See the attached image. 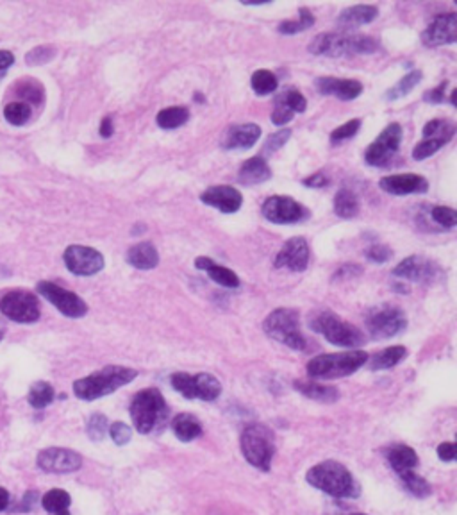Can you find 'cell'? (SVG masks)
<instances>
[{
    "mask_svg": "<svg viewBox=\"0 0 457 515\" xmlns=\"http://www.w3.org/2000/svg\"><path fill=\"white\" fill-rule=\"evenodd\" d=\"M102 138H111L114 132V125H113V119L109 115L104 116V120L100 122V129H98Z\"/></svg>",
    "mask_w": 457,
    "mask_h": 515,
    "instance_id": "59",
    "label": "cell"
},
{
    "mask_svg": "<svg viewBox=\"0 0 457 515\" xmlns=\"http://www.w3.org/2000/svg\"><path fill=\"white\" fill-rule=\"evenodd\" d=\"M250 86H252L256 95L265 97V95H270L276 91L277 86H279V81H277V76L271 72V70L261 69L256 70V72L252 73V77H250Z\"/></svg>",
    "mask_w": 457,
    "mask_h": 515,
    "instance_id": "36",
    "label": "cell"
},
{
    "mask_svg": "<svg viewBox=\"0 0 457 515\" xmlns=\"http://www.w3.org/2000/svg\"><path fill=\"white\" fill-rule=\"evenodd\" d=\"M125 260L138 270H152L159 263V252L152 242H140L129 249Z\"/></svg>",
    "mask_w": 457,
    "mask_h": 515,
    "instance_id": "26",
    "label": "cell"
},
{
    "mask_svg": "<svg viewBox=\"0 0 457 515\" xmlns=\"http://www.w3.org/2000/svg\"><path fill=\"white\" fill-rule=\"evenodd\" d=\"M364 256L372 263H386V261H390L393 258V251H391V247L384 245V243H373V245L366 247Z\"/></svg>",
    "mask_w": 457,
    "mask_h": 515,
    "instance_id": "48",
    "label": "cell"
},
{
    "mask_svg": "<svg viewBox=\"0 0 457 515\" xmlns=\"http://www.w3.org/2000/svg\"><path fill=\"white\" fill-rule=\"evenodd\" d=\"M276 103L280 104V106H284L286 110L292 111L293 115H295V113H304L305 107H307V101H305V97L295 88L288 89L286 94L277 97Z\"/></svg>",
    "mask_w": 457,
    "mask_h": 515,
    "instance_id": "43",
    "label": "cell"
},
{
    "mask_svg": "<svg viewBox=\"0 0 457 515\" xmlns=\"http://www.w3.org/2000/svg\"><path fill=\"white\" fill-rule=\"evenodd\" d=\"M293 113L289 110H286L284 106H280V104L276 103V110H274V113H271V122L276 125H286L288 122H292L293 120Z\"/></svg>",
    "mask_w": 457,
    "mask_h": 515,
    "instance_id": "53",
    "label": "cell"
},
{
    "mask_svg": "<svg viewBox=\"0 0 457 515\" xmlns=\"http://www.w3.org/2000/svg\"><path fill=\"white\" fill-rule=\"evenodd\" d=\"M307 51L314 55H325V58L373 54V52L379 51V42L372 36L347 33V30H334V33H322L316 38H313Z\"/></svg>",
    "mask_w": 457,
    "mask_h": 515,
    "instance_id": "1",
    "label": "cell"
},
{
    "mask_svg": "<svg viewBox=\"0 0 457 515\" xmlns=\"http://www.w3.org/2000/svg\"><path fill=\"white\" fill-rule=\"evenodd\" d=\"M170 383L186 399H200L206 403H213L220 397L222 383L220 379L215 378L208 372L199 374H188V372H175L170 376Z\"/></svg>",
    "mask_w": 457,
    "mask_h": 515,
    "instance_id": "9",
    "label": "cell"
},
{
    "mask_svg": "<svg viewBox=\"0 0 457 515\" xmlns=\"http://www.w3.org/2000/svg\"><path fill=\"white\" fill-rule=\"evenodd\" d=\"M242 453L245 460L256 469L265 473L270 471L271 458L276 453V437L274 431L265 424H249L242 433Z\"/></svg>",
    "mask_w": 457,
    "mask_h": 515,
    "instance_id": "7",
    "label": "cell"
},
{
    "mask_svg": "<svg viewBox=\"0 0 457 515\" xmlns=\"http://www.w3.org/2000/svg\"><path fill=\"white\" fill-rule=\"evenodd\" d=\"M54 54H55V49L47 47V45H42V47H36V49H33L30 52H27L26 63L30 64V67L48 63V61L54 58Z\"/></svg>",
    "mask_w": 457,
    "mask_h": 515,
    "instance_id": "50",
    "label": "cell"
},
{
    "mask_svg": "<svg viewBox=\"0 0 457 515\" xmlns=\"http://www.w3.org/2000/svg\"><path fill=\"white\" fill-rule=\"evenodd\" d=\"M190 119V111L186 110L184 106H172V107H165L157 113L156 122L157 125L165 131H170V129H177L181 125H184Z\"/></svg>",
    "mask_w": 457,
    "mask_h": 515,
    "instance_id": "32",
    "label": "cell"
},
{
    "mask_svg": "<svg viewBox=\"0 0 457 515\" xmlns=\"http://www.w3.org/2000/svg\"><path fill=\"white\" fill-rule=\"evenodd\" d=\"M261 213L271 224H298L310 217V211L301 202L286 195L268 197L262 202Z\"/></svg>",
    "mask_w": 457,
    "mask_h": 515,
    "instance_id": "14",
    "label": "cell"
},
{
    "mask_svg": "<svg viewBox=\"0 0 457 515\" xmlns=\"http://www.w3.org/2000/svg\"><path fill=\"white\" fill-rule=\"evenodd\" d=\"M404 131L402 125L393 122V124L386 125L382 132L372 143L368 145V149L364 150V162L370 166H384L391 162L395 154L400 150V143H402Z\"/></svg>",
    "mask_w": 457,
    "mask_h": 515,
    "instance_id": "12",
    "label": "cell"
},
{
    "mask_svg": "<svg viewBox=\"0 0 457 515\" xmlns=\"http://www.w3.org/2000/svg\"><path fill=\"white\" fill-rule=\"evenodd\" d=\"M370 354L366 351L352 349L347 353L320 354L310 360L307 363V374L314 379H336L345 378L357 372L363 365H366Z\"/></svg>",
    "mask_w": 457,
    "mask_h": 515,
    "instance_id": "4",
    "label": "cell"
},
{
    "mask_svg": "<svg viewBox=\"0 0 457 515\" xmlns=\"http://www.w3.org/2000/svg\"><path fill=\"white\" fill-rule=\"evenodd\" d=\"M195 98H197V103H204V95L195 94Z\"/></svg>",
    "mask_w": 457,
    "mask_h": 515,
    "instance_id": "63",
    "label": "cell"
},
{
    "mask_svg": "<svg viewBox=\"0 0 457 515\" xmlns=\"http://www.w3.org/2000/svg\"><path fill=\"white\" fill-rule=\"evenodd\" d=\"M363 272V268L361 265H354V263H347L339 267L334 274V279H347V277H356Z\"/></svg>",
    "mask_w": 457,
    "mask_h": 515,
    "instance_id": "54",
    "label": "cell"
},
{
    "mask_svg": "<svg viewBox=\"0 0 457 515\" xmlns=\"http://www.w3.org/2000/svg\"><path fill=\"white\" fill-rule=\"evenodd\" d=\"M441 147H445L443 141L434 140V138H424V140L420 141L415 149H413V159H416V162H424V159L431 158L432 154H436Z\"/></svg>",
    "mask_w": 457,
    "mask_h": 515,
    "instance_id": "46",
    "label": "cell"
},
{
    "mask_svg": "<svg viewBox=\"0 0 457 515\" xmlns=\"http://www.w3.org/2000/svg\"><path fill=\"white\" fill-rule=\"evenodd\" d=\"M206 206H211V208L218 209L222 213L231 215L236 213L238 209L242 208L243 204V197L240 193V190H236L234 186H227V184H216V186H209L206 192L200 195Z\"/></svg>",
    "mask_w": 457,
    "mask_h": 515,
    "instance_id": "20",
    "label": "cell"
},
{
    "mask_svg": "<svg viewBox=\"0 0 457 515\" xmlns=\"http://www.w3.org/2000/svg\"><path fill=\"white\" fill-rule=\"evenodd\" d=\"M350 515H366V514H350Z\"/></svg>",
    "mask_w": 457,
    "mask_h": 515,
    "instance_id": "64",
    "label": "cell"
},
{
    "mask_svg": "<svg viewBox=\"0 0 457 515\" xmlns=\"http://www.w3.org/2000/svg\"><path fill=\"white\" fill-rule=\"evenodd\" d=\"M172 431L181 442H191L202 435V422L193 413H179L172 421Z\"/></svg>",
    "mask_w": 457,
    "mask_h": 515,
    "instance_id": "28",
    "label": "cell"
},
{
    "mask_svg": "<svg viewBox=\"0 0 457 515\" xmlns=\"http://www.w3.org/2000/svg\"><path fill=\"white\" fill-rule=\"evenodd\" d=\"M305 480L314 489L322 490L332 498H357L359 485L352 473L336 460H325L307 471Z\"/></svg>",
    "mask_w": 457,
    "mask_h": 515,
    "instance_id": "2",
    "label": "cell"
},
{
    "mask_svg": "<svg viewBox=\"0 0 457 515\" xmlns=\"http://www.w3.org/2000/svg\"><path fill=\"white\" fill-rule=\"evenodd\" d=\"M211 263H215V261H213L211 258H208V256H199L195 260V267L199 268V270H204V272L211 267Z\"/></svg>",
    "mask_w": 457,
    "mask_h": 515,
    "instance_id": "60",
    "label": "cell"
},
{
    "mask_svg": "<svg viewBox=\"0 0 457 515\" xmlns=\"http://www.w3.org/2000/svg\"><path fill=\"white\" fill-rule=\"evenodd\" d=\"M4 116L11 125H26L30 119V106L27 103H11L4 107Z\"/></svg>",
    "mask_w": 457,
    "mask_h": 515,
    "instance_id": "41",
    "label": "cell"
},
{
    "mask_svg": "<svg viewBox=\"0 0 457 515\" xmlns=\"http://www.w3.org/2000/svg\"><path fill=\"white\" fill-rule=\"evenodd\" d=\"M6 335V328H4V324L0 322V342H2V338H4Z\"/></svg>",
    "mask_w": 457,
    "mask_h": 515,
    "instance_id": "62",
    "label": "cell"
},
{
    "mask_svg": "<svg viewBox=\"0 0 457 515\" xmlns=\"http://www.w3.org/2000/svg\"><path fill=\"white\" fill-rule=\"evenodd\" d=\"M271 177V168L268 165L265 156H254L243 162L238 172V181L245 186H254V184H261Z\"/></svg>",
    "mask_w": 457,
    "mask_h": 515,
    "instance_id": "24",
    "label": "cell"
},
{
    "mask_svg": "<svg viewBox=\"0 0 457 515\" xmlns=\"http://www.w3.org/2000/svg\"><path fill=\"white\" fill-rule=\"evenodd\" d=\"M431 217L438 226L447 227V229H454L457 226L456 209L449 208V206H434L431 211Z\"/></svg>",
    "mask_w": 457,
    "mask_h": 515,
    "instance_id": "45",
    "label": "cell"
},
{
    "mask_svg": "<svg viewBox=\"0 0 457 515\" xmlns=\"http://www.w3.org/2000/svg\"><path fill=\"white\" fill-rule=\"evenodd\" d=\"M262 329L271 340L279 342L293 351L305 349V338L301 331V317L292 308H277L262 322Z\"/></svg>",
    "mask_w": 457,
    "mask_h": 515,
    "instance_id": "8",
    "label": "cell"
},
{
    "mask_svg": "<svg viewBox=\"0 0 457 515\" xmlns=\"http://www.w3.org/2000/svg\"><path fill=\"white\" fill-rule=\"evenodd\" d=\"M316 89L322 95H334L339 101H354L363 94V85L354 79L320 77L316 79Z\"/></svg>",
    "mask_w": 457,
    "mask_h": 515,
    "instance_id": "22",
    "label": "cell"
},
{
    "mask_svg": "<svg viewBox=\"0 0 457 515\" xmlns=\"http://www.w3.org/2000/svg\"><path fill=\"white\" fill-rule=\"evenodd\" d=\"M295 388L301 392L302 396H305L311 401H320V403H336L339 399V390L336 387H329V385L316 383V381H295Z\"/></svg>",
    "mask_w": 457,
    "mask_h": 515,
    "instance_id": "29",
    "label": "cell"
},
{
    "mask_svg": "<svg viewBox=\"0 0 457 515\" xmlns=\"http://www.w3.org/2000/svg\"><path fill=\"white\" fill-rule=\"evenodd\" d=\"M302 183H304V186H307V188H323L329 184V177H327L323 172H314L313 175L305 177Z\"/></svg>",
    "mask_w": 457,
    "mask_h": 515,
    "instance_id": "55",
    "label": "cell"
},
{
    "mask_svg": "<svg viewBox=\"0 0 457 515\" xmlns=\"http://www.w3.org/2000/svg\"><path fill=\"white\" fill-rule=\"evenodd\" d=\"M334 213L339 218H354L359 213V199L352 190L348 188H341L334 195Z\"/></svg>",
    "mask_w": 457,
    "mask_h": 515,
    "instance_id": "31",
    "label": "cell"
},
{
    "mask_svg": "<svg viewBox=\"0 0 457 515\" xmlns=\"http://www.w3.org/2000/svg\"><path fill=\"white\" fill-rule=\"evenodd\" d=\"M8 505H9V492L6 489H2V487H0V512L6 510V508H8Z\"/></svg>",
    "mask_w": 457,
    "mask_h": 515,
    "instance_id": "61",
    "label": "cell"
},
{
    "mask_svg": "<svg viewBox=\"0 0 457 515\" xmlns=\"http://www.w3.org/2000/svg\"><path fill=\"white\" fill-rule=\"evenodd\" d=\"M400 480H402L404 487L409 494H413L415 498H429L431 496V485L422 476L415 473V471H409V473L400 474Z\"/></svg>",
    "mask_w": 457,
    "mask_h": 515,
    "instance_id": "39",
    "label": "cell"
},
{
    "mask_svg": "<svg viewBox=\"0 0 457 515\" xmlns=\"http://www.w3.org/2000/svg\"><path fill=\"white\" fill-rule=\"evenodd\" d=\"M36 290L42 297L47 299L52 306H55L57 310L63 313L64 317H70V319H81L88 313V304L82 301L81 297L70 290H64L61 286H57L55 283L51 281H39L36 285Z\"/></svg>",
    "mask_w": 457,
    "mask_h": 515,
    "instance_id": "13",
    "label": "cell"
},
{
    "mask_svg": "<svg viewBox=\"0 0 457 515\" xmlns=\"http://www.w3.org/2000/svg\"><path fill=\"white\" fill-rule=\"evenodd\" d=\"M388 462H390L391 469L400 476L404 473L415 471L418 467V455L413 447L404 446V444H397V446L388 449Z\"/></svg>",
    "mask_w": 457,
    "mask_h": 515,
    "instance_id": "27",
    "label": "cell"
},
{
    "mask_svg": "<svg viewBox=\"0 0 457 515\" xmlns=\"http://www.w3.org/2000/svg\"><path fill=\"white\" fill-rule=\"evenodd\" d=\"M38 467L45 473L70 474L82 467V456L72 449L63 447H48L38 455Z\"/></svg>",
    "mask_w": 457,
    "mask_h": 515,
    "instance_id": "16",
    "label": "cell"
},
{
    "mask_svg": "<svg viewBox=\"0 0 457 515\" xmlns=\"http://www.w3.org/2000/svg\"><path fill=\"white\" fill-rule=\"evenodd\" d=\"M447 86H449V81H443L441 85H438L436 88H432V89H429V91H425V94H424L425 103H431V104H441V103H443Z\"/></svg>",
    "mask_w": 457,
    "mask_h": 515,
    "instance_id": "52",
    "label": "cell"
},
{
    "mask_svg": "<svg viewBox=\"0 0 457 515\" xmlns=\"http://www.w3.org/2000/svg\"><path fill=\"white\" fill-rule=\"evenodd\" d=\"M54 397L55 392L51 383H47V381H36V383L30 387L27 399H29V405L33 406V408L43 410L51 405L52 401H54Z\"/></svg>",
    "mask_w": 457,
    "mask_h": 515,
    "instance_id": "37",
    "label": "cell"
},
{
    "mask_svg": "<svg viewBox=\"0 0 457 515\" xmlns=\"http://www.w3.org/2000/svg\"><path fill=\"white\" fill-rule=\"evenodd\" d=\"M138 372L134 369L122 365H107L86 378L77 379L73 383V394L82 401H95L98 397L109 396L123 385L134 381Z\"/></svg>",
    "mask_w": 457,
    "mask_h": 515,
    "instance_id": "3",
    "label": "cell"
},
{
    "mask_svg": "<svg viewBox=\"0 0 457 515\" xmlns=\"http://www.w3.org/2000/svg\"><path fill=\"white\" fill-rule=\"evenodd\" d=\"M441 268L438 263L425 256H407L393 268V276L402 277L413 283H434L440 276Z\"/></svg>",
    "mask_w": 457,
    "mask_h": 515,
    "instance_id": "17",
    "label": "cell"
},
{
    "mask_svg": "<svg viewBox=\"0 0 457 515\" xmlns=\"http://www.w3.org/2000/svg\"><path fill=\"white\" fill-rule=\"evenodd\" d=\"M168 415V406L157 388L140 390L131 401V419L136 431L147 435L161 426Z\"/></svg>",
    "mask_w": 457,
    "mask_h": 515,
    "instance_id": "6",
    "label": "cell"
},
{
    "mask_svg": "<svg viewBox=\"0 0 457 515\" xmlns=\"http://www.w3.org/2000/svg\"><path fill=\"white\" fill-rule=\"evenodd\" d=\"M289 137H292V129H279V131L268 137L267 143H265V147H262V152L265 154L277 152V150L283 149L284 145H286V141L289 140Z\"/></svg>",
    "mask_w": 457,
    "mask_h": 515,
    "instance_id": "49",
    "label": "cell"
},
{
    "mask_svg": "<svg viewBox=\"0 0 457 515\" xmlns=\"http://www.w3.org/2000/svg\"><path fill=\"white\" fill-rule=\"evenodd\" d=\"M15 63V55L8 51H0V79L6 76V72L9 70V67H13Z\"/></svg>",
    "mask_w": 457,
    "mask_h": 515,
    "instance_id": "58",
    "label": "cell"
},
{
    "mask_svg": "<svg viewBox=\"0 0 457 515\" xmlns=\"http://www.w3.org/2000/svg\"><path fill=\"white\" fill-rule=\"evenodd\" d=\"M18 95L21 97V101H27L30 104H42L43 98H45V91H43V86L38 81H24L21 86L18 88Z\"/></svg>",
    "mask_w": 457,
    "mask_h": 515,
    "instance_id": "44",
    "label": "cell"
},
{
    "mask_svg": "<svg viewBox=\"0 0 457 515\" xmlns=\"http://www.w3.org/2000/svg\"><path fill=\"white\" fill-rule=\"evenodd\" d=\"M379 186L391 195H411V193L429 192V181L418 174L386 175L379 181Z\"/></svg>",
    "mask_w": 457,
    "mask_h": 515,
    "instance_id": "21",
    "label": "cell"
},
{
    "mask_svg": "<svg viewBox=\"0 0 457 515\" xmlns=\"http://www.w3.org/2000/svg\"><path fill=\"white\" fill-rule=\"evenodd\" d=\"M36 501H38V492H36V490H29V492H26L24 499H21L20 510L33 512V508L36 507Z\"/></svg>",
    "mask_w": 457,
    "mask_h": 515,
    "instance_id": "57",
    "label": "cell"
},
{
    "mask_svg": "<svg viewBox=\"0 0 457 515\" xmlns=\"http://www.w3.org/2000/svg\"><path fill=\"white\" fill-rule=\"evenodd\" d=\"M314 26V15L311 13L310 8H301L298 9V18L295 20H286L280 21L277 30L280 35H298L302 30H307L310 27Z\"/></svg>",
    "mask_w": 457,
    "mask_h": 515,
    "instance_id": "34",
    "label": "cell"
},
{
    "mask_svg": "<svg viewBox=\"0 0 457 515\" xmlns=\"http://www.w3.org/2000/svg\"><path fill=\"white\" fill-rule=\"evenodd\" d=\"M310 328L314 333H320L329 344L347 349H357L364 345L366 337L361 329L352 326L350 322L339 319L332 311H318L310 317Z\"/></svg>",
    "mask_w": 457,
    "mask_h": 515,
    "instance_id": "5",
    "label": "cell"
},
{
    "mask_svg": "<svg viewBox=\"0 0 457 515\" xmlns=\"http://www.w3.org/2000/svg\"><path fill=\"white\" fill-rule=\"evenodd\" d=\"M359 128H361L359 119L348 120L347 124L339 125V128H336L334 131L330 132V141H332V143H341V141L345 140H350V138H354L357 132H359Z\"/></svg>",
    "mask_w": 457,
    "mask_h": 515,
    "instance_id": "47",
    "label": "cell"
},
{
    "mask_svg": "<svg viewBox=\"0 0 457 515\" xmlns=\"http://www.w3.org/2000/svg\"><path fill=\"white\" fill-rule=\"evenodd\" d=\"M406 356L407 349L404 345H393V347H386V349L375 353L372 358H368L366 363H368L370 371H386V369H391V367L404 362Z\"/></svg>",
    "mask_w": 457,
    "mask_h": 515,
    "instance_id": "30",
    "label": "cell"
},
{
    "mask_svg": "<svg viewBox=\"0 0 457 515\" xmlns=\"http://www.w3.org/2000/svg\"><path fill=\"white\" fill-rule=\"evenodd\" d=\"M209 276V279H213L215 283H218L224 288H238L240 286V277L236 276V272H233L231 268L222 267L218 263H211V267L206 270Z\"/></svg>",
    "mask_w": 457,
    "mask_h": 515,
    "instance_id": "40",
    "label": "cell"
},
{
    "mask_svg": "<svg viewBox=\"0 0 457 515\" xmlns=\"http://www.w3.org/2000/svg\"><path fill=\"white\" fill-rule=\"evenodd\" d=\"M370 337L375 340H386V338L397 337L407 326L406 313L393 304H379L368 311L364 319Z\"/></svg>",
    "mask_w": 457,
    "mask_h": 515,
    "instance_id": "10",
    "label": "cell"
},
{
    "mask_svg": "<svg viewBox=\"0 0 457 515\" xmlns=\"http://www.w3.org/2000/svg\"><path fill=\"white\" fill-rule=\"evenodd\" d=\"M107 433L111 435V439H113V442L116 446H125L132 439L131 426H127L125 422H114V424H111Z\"/></svg>",
    "mask_w": 457,
    "mask_h": 515,
    "instance_id": "51",
    "label": "cell"
},
{
    "mask_svg": "<svg viewBox=\"0 0 457 515\" xmlns=\"http://www.w3.org/2000/svg\"><path fill=\"white\" fill-rule=\"evenodd\" d=\"M438 456L443 462H454L456 458V444L454 442H443L438 446Z\"/></svg>",
    "mask_w": 457,
    "mask_h": 515,
    "instance_id": "56",
    "label": "cell"
},
{
    "mask_svg": "<svg viewBox=\"0 0 457 515\" xmlns=\"http://www.w3.org/2000/svg\"><path fill=\"white\" fill-rule=\"evenodd\" d=\"M0 311L18 324H33L39 319L38 297L27 290H11L0 299Z\"/></svg>",
    "mask_w": 457,
    "mask_h": 515,
    "instance_id": "11",
    "label": "cell"
},
{
    "mask_svg": "<svg viewBox=\"0 0 457 515\" xmlns=\"http://www.w3.org/2000/svg\"><path fill=\"white\" fill-rule=\"evenodd\" d=\"M454 134H456V125L450 120H431L424 128V138H434V140L443 141L445 145L452 140Z\"/></svg>",
    "mask_w": 457,
    "mask_h": 515,
    "instance_id": "38",
    "label": "cell"
},
{
    "mask_svg": "<svg viewBox=\"0 0 457 515\" xmlns=\"http://www.w3.org/2000/svg\"><path fill=\"white\" fill-rule=\"evenodd\" d=\"M422 42L427 47H441L457 42V15L443 13L434 17V20L422 33Z\"/></svg>",
    "mask_w": 457,
    "mask_h": 515,
    "instance_id": "19",
    "label": "cell"
},
{
    "mask_svg": "<svg viewBox=\"0 0 457 515\" xmlns=\"http://www.w3.org/2000/svg\"><path fill=\"white\" fill-rule=\"evenodd\" d=\"M107 431H109V422H107L106 415L102 413H93L91 417L88 419V424H86V433L93 442H102L106 439Z\"/></svg>",
    "mask_w": 457,
    "mask_h": 515,
    "instance_id": "42",
    "label": "cell"
},
{
    "mask_svg": "<svg viewBox=\"0 0 457 515\" xmlns=\"http://www.w3.org/2000/svg\"><path fill=\"white\" fill-rule=\"evenodd\" d=\"M422 79H424V73L420 72V70H411V72L406 73L393 88H390L386 91L384 97L388 98V101H398V98L406 97V95H409L411 91L415 89V86L420 85Z\"/></svg>",
    "mask_w": 457,
    "mask_h": 515,
    "instance_id": "35",
    "label": "cell"
},
{
    "mask_svg": "<svg viewBox=\"0 0 457 515\" xmlns=\"http://www.w3.org/2000/svg\"><path fill=\"white\" fill-rule=\"evenodd\" d=\"M276 268H288L292 272H304L310 265V243L304 236H293L277 252Z\"/></svg>",
    "mask_w": 457,
    "mask_h": 515,
    "instance_id": "18",
    "label": "cell"
},
{
    "mask_svg": "<svg viewBox=\"0 0 457 515\" xmlns=\"http://www.w3.org/2000/svg\"><path fill=\"white\" fill-rule=\"evenodd\" d=\"M42 505L43 508L52 515H70L68 507L72 505V498H70V494L64 492V490L54 489L48 490L47 494L43 496Z\"/></svg>",
    "mask_w": 457,
    "mask_h": 515,
    "instance_id": "33",
    "label": "cell"
},
{
    "mask_svg": "<svg viewBox=\"0 0 457 515\" xmlns=\"http://www.w3.org/2000/svg\"><path fill=\"white\" fill-rule=\"evenodd\" d=\"M63 260L66 268L75 276H95L104 268V256L93 247L86 245H70L64 251Z\"/></svg>",
    "mask_w": 457,
    "mask_h": 515,
    "instance_id": "15",
    "label": "cell"
},
{
    "mask_svg": "<svg viewBox=\"0 0 457 515\" xmlns=\"http://www.w3.org/2000/svg\"><path fill=\"white\" fill-rule=\"evenodd\" d=\"M261 138V128L256 124L233 125L225 131V137L222 140V147L228 150H242L250 149L258 143Z\"/></svg>",
    "mask_w": 457,
    "mask_h": 515,
    "instance_id": "23",
    "label": "cell"
},
{
    "mask_svg": "<svg viewBox=\"0 0 457 515\" xmlns=\"http://www.w3.org/2000/svg\"><path fill=\"white\" fill-rule=\"evenodd\" d=\"M379 17V8L377 6H368V4H359V6H350V8L343 9L338 17V26L343 29L352 30L357 29L361 26H366V24H372L375 18Z\"/></svg>",
    "mask_w": 457,
    "mask_h": 515,
    "instance_id": "25",
    "label": "cell"
}]
</instances>
